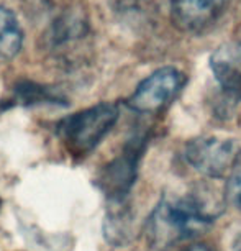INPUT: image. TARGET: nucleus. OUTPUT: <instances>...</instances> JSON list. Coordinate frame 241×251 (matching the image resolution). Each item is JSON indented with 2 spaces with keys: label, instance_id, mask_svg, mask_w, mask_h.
I'll return each instance as SVG.
<instances>
[{
  "label": "nucleus",
  "instance_id": "20e7f679",
  "mask_svg": "<svg viewBox=\"0 0 241 251\" xmlns=\"http://www.w3.org/2000/svg\"><path fill=\"white\" fill-rule=\"evenodd\" d=\"M186 82V74L176 68H161L141 80L126 105L138 113H158L176 99Z\"/></svg>",
  "mask_w": 241,
  "mask_h": 251
},
{
  "label": "nucleus",
  "instance_id": "9b49d317",
  "mask_svg": "<svg viewBox=\"0 0 241 251\" xmlns=\"http://www.w3.org/2000/svg\"><path fill=\"white\" fill-rule=\"evenodd\" d=\"M103 233L108 243L121 246L130 241L131 236V214L126 208V202L110 203V210L107 212L103 222Z\"/></svg>",
  "mask_w": 241,
  "mask_h": 251
},
{
  "label": "nucleus",
  "instance_id": "dca6fc26",
  "mask_svg": "<svg viewBox=\"0 0 241 251\" xmlns=\"http://www.w3.org/2000/svg\"><path fill=\"white\" fill-rule=\"evenodd\" d=\"M0 205H2V201H0Z\"/></svg>",
  "mask_w": 241,
  "mask_h": 251
},
{
  "label": "nucleus",
  "instance_id": "ddd939ff",
  "mask_svg": "<svg viewBox=\"0 0 241 251\" xmlns=\"http://www.w3.org/2000/svg\"><path fill=\"white\" fill-rule=\"evenodd\" d=\"M179 251H215V250L212 248L210 245H207V243H195V245L186 246V248H182Z\"/></svg>",
  "mask_w": 241,
  "mask_h": 251
},
{
  "label": "nucleus",
  "instance_id": "6e6552de",
  "mask_svg": "<svg viewBox=\"0 0 241 251\" xmlns=\"http://www.w3.org/2000/svg\"><path fill=\"white\" fill-rule=\"evenodd\" d=\"M210 68L226 96L241 100V43H225L215 50Z\"/></svg>",
  "mask_w": 241,
  "mask_h": 251
},
{
  "label": "nucleus",
  "instance_id": "f03ea898",
  "mask_svg": "<svg viewBox=\"0 0 241 251\" xmlns=\"http://www.w3.org/2000/svg\"><path fill=\"white\" fill-rule=\"evenodd\" d=\"M120 115L117 103L100 102L77 113L61 118L56 125V135L64 148L75 158L92 153L108 135Z\"/></svg>",
  "mask_w": 241,
  "mask_h": 251
},
{
  "label": "nucleus",
  "instance_id": "423d86ee",
  "mask_svg": "<svg viewBox=\"0 0 241 251\" xmlns=\"http://www.w3.org/2000/svg\"><path fill=\"white\" fill-rule=\"evenodd\" d=\"M226 0H171L172 25L186 33L209 28L221 15Z\"/></svg>",
  "mask_w": 241,
  "mask_h": 251
},
{
  "label": "nucleus",
  "instance_id": "4468645a",
  "mask_svg": "<svg viewBox=\"0 0 241 251\" xmlns=\"http://www.w3.org/2000/svg\"><path fill=\"white\" fill-rule=\"evenodd\" d=\"M231 251H241V231L236 235V238L233 241V250Z\"/></svg>",
  "mask_w": 241,
  "mask_h": 251
},
{
  "label": "nucleus",
  "instance_id": "39448f33",
  "mask_svg": "<svg viewBox=\"0 0 241 251\" xmlns=\"http://www.w3.org/2000/svg\"><path fill=\"white\" fill-rule=\"evenodd\" d=\"M235 143L218 138H195L184 148V158L197 173L210 179H220L230 173L236 158Z\"/></svg>",
  "mask_w": 241,
  "mask_h": 251
},
{
  "label": "nucleus",
  "instance_id": "9d476101",
  "mask_svg": "<svg viewBox=\"0 0 241 251\" xmlns=\"http://www.w3.org/2000/svg\"><path fill=\"white\" fill-rule=\"evenodd\" d=\"M23 31L12 10L0 7V64L8 63L20 53Z\"/></svg>",
  "mask_w": 241,
  "mask_h": 251
},
{
  "label": "nucleus",
  "instance_id": "f257e3e1",
  "mask_svg": "<svg viewBox=\"0 0 241 251\" xmlns=\"http://www.w3.org/2000/svg\"><path fill=\"white\" fill-rule=\"evenodd\" d=\"M220 212L197 194H164L146 220V240L153 250L168 251L205 231Z\"/></svg>",
  "mask_w": 241,
  "mask_h": 251
},
{
  "label": "nucleus",
  "instance_id": "0eeeda50",
  "mask_svg": "<svg viewBox=\"0 0 241 251\" xmlns=\"http://www.w3.org/2000/svg\"><path fill=\"white\" fill-rule=\"evenodd\" d=\"M89 35V20L80 10L68 8L51 20L45 33L46 48L51 51H63Z\"/></svg>",
  "mask_w": 241,
  "mask_h": 251
},
{
  "label": "nucleus",
  "instance_id": "7ed1b4c3",
  "mask_svg": "<svg viewBox=\"0 0 241 251\" xmlns=\"http://www.w3.org/2000/svg\"><path fill=\"white\" fill-rule=\"evenodd\" d=\"M148 143L146 135H133L126 141L121 153L102 166L96 177V186L110 203L126 202V197L136 182L138 166Z\"/></svg>",
  "mask_w": 241,
  "mask_h": 251
},
{
  "label": "nucleus",
  "instance_id": "1a4fd4ad",
  "mask_svg": "<svg viewBox=\"0 0 241 251\" xmlns=\"http://www.w3.org/2000/svg\"><path fill=\"white\" fill-rule=\"evenodd\" d=\"M15 99L23 105H58L66 107L68 99L58 89L43 86V84L31 82V80H20L13 87Z\"/></svg>",
  "mask_w": 241,
  "mask_h": 251
},
{
  "label": "nucleus",
  "instance_id": "f8f14e48",
  "mask_svg": "<svg viewBox=\"0 0 241 251\" xmlns=\"http://www.w3.org/2000/svg\"><path fill=\"white\" fill-rule=\"evenodd\" d=\"M226 199L233 207L241 210V151H238L226 179Z\"/></svg>",
  "mask_w": 241,
  "mask_h": 251
},
{
  "label": "nucleus",
  "instance_id": "2eb2a0df",
  "mask_svg": "<svg viewBox=\"0 0 241 251\" xmlns=\"http://www.w3.org/2000/svg\"><path fill=\"white\" fill-rule=\"evenodd\" d=\"M10 105H12V103H2V102H0V112L7 110V108L10 107Z\"/></svg>",
  "mask_w": 241,
  "mask_h": 251
}]
</instances>
